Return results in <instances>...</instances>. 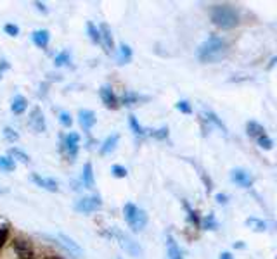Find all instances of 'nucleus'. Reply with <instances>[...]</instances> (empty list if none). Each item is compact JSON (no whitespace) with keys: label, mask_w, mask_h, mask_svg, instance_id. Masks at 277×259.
Returning a JSON list of instances; mask_svg holds the SVG:
<instances>
[{"label":"nucleus","mask_w":277,"mask_h":259,"mask_svg":"<svg viewBox=\"0 0 277 259\" xmlns=\"http://www.w3.org/2000/svg\"><path fill=\"white\" fill-rule=\"evenodd\" d=\"M227 42L220 36L213 35L198 47V59L201 63H217L227 56Z\"/></svg>","instance_id":"nucleus-1"},{"label":"nucleus","mask_w":277,"mask_h":259,"mask_svg":"<svg viewBox=\"0 0 277 259\" xmlns=\"http://www.w3.org/2000/svg\"><path fill=\"white\" fill-rule=\"evenodd\" d=\"M211 21L222 30H232L239 25V12L232 5H213L211 9Z\"/></svg>","instance_id":"nucleus-2"},{"label":"nucleus","mask_w":277,"mask_h":259,"mask_svg":"<svg viewBox=\"0 0 277 259\" xmlns=\"http://www.w3.org/2000/svg\"><path fill=\"white\" fill-rule=\"evenodd\" d=\"M123 214H125V220H127L128 227H130L134 231H140V230L146 228V225H147L146 211L140 209V207H137L135 204H132V202L125 204Z\"/></svg>","instance_id":"nucleus-3"},{"label":"nucleus","mask_w":277,"mask_h":259,"mask_svg":"<svg viewBox=\"0 0 277 259\" xmlns=\"http://www.w3.org/2000/svg\"><path fill=\"white\" fill-rule=\"evenodd\" d=\"M109 237L116 238V240L120 242L121 249H123L127 254H130L132 258H140V256H142V247L138 245V242H135L134 238L128 233H125V231L118 230V228H111Z\"/></svg>","instance_id":"nucleus-4"},{"label":"nucleus","mask_w":277,"mask_h":259,"mask_svg":"<svg viewBox=\"0 0 277 259\" xmlns=\"http://www.w3.org/2000/svg\"><path fill=\"white\" fill-rule=\"evenodd\" d=\"M101 207H103V200H101L99 195H87L75 202V211L83 213V214L94 213V211L101 209Z\"/></svg>","instance_id":"nucleus-5"},{"label":"nucleus","mask_w":277,"mask_h":259,"mask_svg":"<svg viewBox=\"0 0 277 259\" xmlns=\"http://www.w3.org/2000/svg\"><path fill=\"white\" fill-rule=\"evenodd\" d=\"M57 245L64 247L69 254L76 256V258H80V256L83 254V249L78 245V242H75L69 235H66V233H57Z\"/></svg>","instance_id":"nucleus-6"},{"label":"nucleus","mask_w":277,"mask_h":259,"mask_svg":"<svg viewBox=\"0 0 277 259\" xmlns=\"http://www.w3.org/2000/svg\"><path fill=\"white\" fill-rule=\"evenodd\" d=\"M28 125L35 130L36 133H42V131H45L47 123H45V118H43L42 109H40V107H33L32 109V114H30Z\"/></svg>","instance_id":"nucleus-7"},{"label":"nucleus","mask_w":277,"mask_h":259,"mask_svg":"<svg viewBox=\"0 0 277 259\" xmlns=\"http://www.w3.org/2000/svg\"><path fill=\"white\" fill-rule=\"evenodd\" d=\"M64 149H66L68 156L71 159H75L78 156V149H80V135L71 131L64 137Z\"/></svg>","instance_id":"nucleus-8"},{"label":"nucleus","mask_w":277,"mask_h":259,"mask_svg":"<svg viewBox=\"0 0 277 259\" xmlns=\"http://www.w3.org/2000/svg\"><path fill=\"white\" fill-rule=\"evenodd\" d=\"M231 180L234 183H238V185L244 187V189H249V187L253 185V176L242 168L232 169V171H231Z\"/></svg>","instance_id":"nucleus-9"},{"label":"nucleus","mask_w":277,"mask_h":259,"mask_svg":"<svg viewBox=\"0 0 277 259\" xmlns=\"http://www.w3.org/2000/svg\"><path fill=\"white\" fill-rule=\"evenodd\" d=\"M32 182L35 183L36 187H40V189H43V190H49V192H57V190H59V183H57V180L45 178V176L36 175V173L32 175Z\"/></svg>","instance_id":"nucleus-10"},{"label":"nucleus","mask_w":277,"mask_h":259,"mask_svg":"<svg viewBox=\"0 0 277 259\" xmlns=\"http://www.w3.org/2000/svg\"><path fill=\"white\" fill-rule=\"evenodd\" d=\"M99 33H101V43L104 45L106 52H111V50L114 49V40H113V33H111L109 26H107L106 23H103V25L99 26Z\"/></svg>","instance_id":"nucleus-11"},{"label":"nucleus","mask_w":277,"mask_h":259,"mask_svg":"<svg viewBox=\"0 0 277 259\" xmlns=\"http://www.w3.org/2000/svg\"><path fill=\"white\" fill-rule=\"evenodd\" d=\"M101 98H103V102H104V105H106V107H111V109L118 107V97L114 95L113 88H111L109 85H104V87H101Z\"/></svg>","instance_id":"nucleus-12"},{"label":"nucleus","mask_w":277,"mask_h":259,"mask_svg":"<svg viewBox=\"0 0 277 259\" xmlns=\"http://www.w3.org/2000/svg\"><path fill=\"white\" fill-rule=\"evenodd\" d=\"M78 121H80V126H82L85 131H89V130L96 125V114H94V111L83 109V111L78 112Z\"/></svg>","instance_id":"nucleus-13"},{"label":"nucleus","mask_w":277,"mask_h":259,"mask_svg":"<svg viewBox=\"0 0 277 259\" xmlns=\"http://www.w3.org/2000/svg\"><path fill=\"white\" fill-rule=\"evenodd\" d=\"M167 254H168V259H184L177 240H175L172 235H167Z\"/></svg>","instance_id":"nucleus-14"},{"label":"nucleus","mask_w":277,"mask_h":259,"mask_svg":"<svg viewBox=\"0 0 277 259\" xmlns=\"http://www.w3.org/2000/svg\"><path fill=\"white\" fill-rule=\"evenodd\" d=\"M203 118H205L208 123H211V125H215L218 130H222V133H224V135L229 133V131H227V126H225L224 123H222V119L218 118V116L215 114L213 111H210V109H203Z\"/></svg>","instance_id":"nucleus-15"},{"label":"nucleus","mask_w":277,"mask_h":259,"mask_svg":"<svg viewBox=\"0 0 277 259\" xmlns=\"http://www.w3.org/2000/svg\"><path fill=\"white\" fill-rule=\"evenodd\" d=\"M32 40H33V43H35L36 47H40V49H45V47L49 45L50 33L47 32V30H36V32H33Z\"/></svg>","instance_id":"nucleus-16"},{"label":"nucleus","mask_w":277,"mask_h":259,"mask_svg":"<svg viewBox=\"0 0 277 259\" xmlns=\"http://www.w3.org/2000/svg\"><path fill=\"white\" fill-rule=\"evenodd\" d=\"M82 183H83V187H87V189H94V185H96V180H94V168H92V162H85V166H83V171H82Z\"/></svg>","instance_id":"nucleus-17"},{"label":"nucleus","mask_w":277,"mask_h":259,"mask_svg":"<svg viewBox=\"0 0 277 259\" xmlns=\"http://www.w3.org/2000/svg\"><path fill=\"white\" fill-rule=\"evenodd\" d=\"M118 140H120V137H118L116 133H113V135H109V137L106 138V140L103 142V145H101V154L103 156H107V154H111V152L116 149V145H118Z\"/></svg>","instance_id":"nucleus-18"},{"label":"nucleus","mask_w":277,"mask_h":259,"mask_svg":"<svg viewBox=\"0 0 277 259\" xmlns=\"http://www.w3.org/2000/svg\"><path fill=\"white\" fill-rule=\"evenodd\" d=\"M26 107H28V102H26V98L23 97V95H16V97L12 98L11 111L14 112V114H23V112L26 111Z\"/></svg>","instance_id":"nucleus-19"},{"label":"nucleus","mask_w":277,"mask_h":259,"mask_svg":"<svg viewBox=\"0 0 277 259\" xmlns=\"http://www.w3.org/2000/svg\"><path fill=\"white\" fill-rule=\"evenodd\" d=\"M246 130H248V135L249 137H262V135H265V128H263L260 123L256 121H248V125H246Z\"/></svg>","instance_id":"nucleus-20"},{"label":"nucleus","mask_w":277,"mask_h":259,"mask_svg":"<svg viewBox=\"0 0 277 259\" xmlns=\"http://www.w3.org/2000/svg\"><path fill=\"white\" fill-rule=\"evenodd\" d=\"M132 61V49L127 43H121L118 49V63L120 64H128Z\"/></svg>","instance_id":"nucleus-21"},{"label":"nucleus","mask_w":277,"mask_h":259,"mask_svg":"<svg viewBox=\"0 0 277 259\" xmlns=\"http://www.w3.org/2000/svg\"><path fill=\"white\" fill-rule=\"evenodd\" d=\"M246 225L255 231H265L267 228H269V223L263 220H258V218H248V220H246Z\"/></svg>","instance_id":"nucleus-22"},{"label":"nucleus","mask_w":277,"mask_h":259,"mask_svg":"<svg viewBox=\"0 0 277 259\" xmlns=\"http://www.w3.org/2000/svg\"><path fill=\"white\" fill-rule=\"evenodd\" d=\"M128 125H130L132 131H134L137 137H144V135H146V130H144V126L137 121V118H135L134 114L128 116Z\"/></svg>","instance_id":"nucleus-23"},{"label":"nucleus","mask_w":277,"mask_h":259,"mask_svg":"<svg viewBox=\"0 0 277 259\" xmlns=\"http://www.w3.org/2000/svg\"><path fill=\"white\" fill-rule=\"evenodd\" d=\"M182 204H184V209L187 211L189 220H191V223L194 225V227H201V218H199V216H198V213H196V211L192 209L191 206H189L187 200H182Z\"/></svg>","instance_id":"nucleus-24"},{"label":"nucleus","mask_w":277,"mask_h":259,"mask_svg":"<svg viewBox=\"0 0 277 259\" xmlns=\"http://www.w3.org/2000/svg\"><path fill=\"white\" fill-rule=\"evenodd\" d=\"M9 158L18 159L19 162H28L30 161V156L26 154V152H23L21 149H18V147H12L11 151H9Z\"/></svg>","instance_id":"nucleus-25"},{"label":"nucleus","mask_w":277,"mask_h":259,"mask_svg":"<svg viewBox=\"0 0 277 259\" xmlns=\"http://www.w3.org/2000/svg\"><path fill=\"white\" fill-rule=\"evenodd\" d=\"M138 100H140V95L135 94V92H125V94L121 95V104H125V105L137 104Z\"/></svg>","instance_id":"nucleus-26"},{"label":"nucleus","mask_w":277,"mask_h":259,"mask_svg":"<svg viewBox=\"0 0 277 259\" xmlns=\"http://www.w3.org/2000/svg\"><path fill=\"white\" fill-rule=\"evenodd\" d=\"M16 168V161L9 156H0V169L2 171H12Z\"/></svg>","instance_id":"nucleus-27"},{"label":"nucleus","mask_w":277,"mask_h":259,"mask_svg":"<svg viewBox=\"0 0 277 259\" xmlns=\"http://www.w3.org/2000/svg\"><path fill=\"white\" fill-rule=\"evenodd\" d=\"M69 61H71V54L68 52V50H63V52H59L54 57V64L56 66H66Z\"/></svg>","instance_id":"nucleus-28"},{"label":"nucleus","mask_w":277,"mask_h":259,"mask_svg":"<svg viewBox=\"0 0 277 259\" xmlns=\"http://www.w3.org/2000/svg\"><path fill=\"white\" fill-rule=\"evenodd\" d=\"M87 32H89V36L94 43H101V33L99 28H97L94 23H87Z\"/></svg>","instance_id":"nucleus-29"},{"label":"nucleus","mask_w":277,"mask_h":259,"mask_svg":"<svg viewBox=\"0 0 277 259\" xmlns=\"http://www.w3.org/2000/svg\"><path fill=\"white\" fill-rule=\"evenodd\" d=\"M201 225H203V228H205V230H217V228H218V221H217V218H215L213 214H208V216L201 221Z\"/></svg>","instance_id":"nucleus-30"},{"label":"nucleus","mask_w":277,"mask_h":259,"mask_svg":"<svg viewBox=\"0 0 277 259\" xmlns=\"http://www.w3.org/2000/svg\"><path fill=\"white\" fill-rule=\"evenodd\" d=\"M256 142H258L260 147L265 149V151H270V149L274 147V140H272V138H270L267 133H265V135H262V137L256 138Z\"/></svg>","instance_id":"nucleus-31"},{"label":"nucleus","mask_w":277,"mask_h":259,"mask_svg":"<svg viewBox=\"0 0 277 259\" xmlns=\"http://www.w3.org/2000/svg\"><path fill=\"white\" fill-rule=\"evenodd\" d=\"M4 138L7 142H11V144H14V142L19 140V133L16 131V130H12V128H9V126H5V128H4Z\"/></svg>","instance_id":"nucleus-32"},{"label":"nucleus","mask_w":277,"mask_h":259,"mask_svg":"<svg viewBox=\"0 0 277 259\" xmlns=\"http://www.w3.org/2000/svg\"><path fill=\"white\" fill-rule=\"evenodd\" d=\"M151 137L156 138V140H165V138H168V128L167 126H163V128H158V130H151Z\"/></svg>","instance_id":"nucleus-33"},{"label":"nucleus","mask_w":277,"mask_h":259,"mask_svg":"<svg viewBox=\"0 0 277 259\" xmlns=\"http://www.w3.org/2000/svg\"><path fill=\"white\" fill-rule=\"evenodd\" d=\"M59 123L64 126V128H69V126L73 125V118H71V114H69V112H68V111H61V112H59Z\"/></svg>","instance_id":"nucleus-34"},{"label":"nucleus","mask_w":277,"mask_h":259,"mask_svg":"<svg viewBox=\"0 0 277 259\" xmlns=\"http://www.w3.org/2000/svg\"><path fill=\"white\" fill-rule=\"evenodd\" d=\"M111 173H113L116 178H125V176L128 175L127 168H125V166H121V164H114L113 168H111Z\"/></svg>","instance_id":"nucleus-35"},{"label":"nucleus","mask_w":277,"mask_h":259,"mask_svg":"<svg viewBox=\"0 0 277 259\" xmlns=\"http://www.w3.org/2000/svg\"><path fill=\"white\" fill-rule=\"evenodd\" d=\"M177 109L180 112H184V114H191V112H192V107H191V104H189L187 100H178L177 102Z\"/></svg>","instance_id":"nucleus-36"},{"label":"nucleus","mask_w":277,"mask_h":259,"mask_svg":"<svg viewBox=\"0 0 277 259\" xmlns=\"http://www.w3.org/2000/svg\"><path fill=\"white\" fill-rule=\"evenodd\" d=\"M4 32L11 36H18L19 35V26L12 25V23H7V25L4 26Z\"/></svg>","instance_id":"nucleus-37"},{"label":"nucleus","mask_w":277,"mask_h":259,"mask_svg":"<svg viewBox=\"0 0 277 259\" xmlns=\"http://www.w3.org/2000/svg\"><path fill=\"white\" fill-rule=\"evenodd\" d=\"M7 235H9V228L5 225H0V249H2L4 242L7 240Z\"/></svg>","instance_id":"nucleus-38"},{"label":"nucleus","mask_w":277,"mask_h":259,"mask_svg":"<svg viewBox=\"0 0 277 259\" xmlns=\"http://www.w3.org/2000/svg\"><path fill=\"white\" fill-rule=\"evenodd\" d=\"M215 199H217L218 204H227L229 202V197L225 195V194H217V195H215Z\"/></svg>","instance_id":"nucleus-39"},{"label":"nucleus","mask_w":277,"mask_h":259,"mask_svg":"<svg viewBox=\"0 0 277 259\" xmlns=\"http://www.w3.org/2000/svg\"><path fill=\"white\" fill-rule=\"evenodd\" d=\"M35 7L38 9L40 12H43V14H47V11H49V9L45 7V4H42V2H35Z\"/></svg>","instance_id":"nucleus-40"},{"label":"nucleus","mask_w":277,"mask_h":259,"mask_svg":"<svg viewBox=\"0 0 277 259\" xmlns=\"http://www.w3.org/2000/svg\"><path fill=\"white\" fill-rule=\"evenodd\" d=\"M218 259H234V256H232L231 252H222Z\"/></svg>","instance_id":"nucleus-41"},{"label":"nucleus","mask_w":277,"mask_h":259,"mask_svg":"<svg viewBox=\"0 0 277 259\" xmlns=\"http://www.w3.org/2000/svg\"><path fill=\"white\" fill-rule=\"evenodd\" d=\"M234 247L236 249H244V244H242V242H238V244H234Z\"/></svg>","instance_id":"nucleus-42"},{"label":"nucleus","mask_w":277,"mask_h":259,"mask_svg":"<svg viewBox=\"0 0 277 259\" xmlns=\"http://www.w3.org/2000/svg\"><path fill=\"white\" fill-rule=\"evenodd\" d=\"M274 64H276V57H272V59H270V63H269V69L274 66Z\"/></svg>","instance_id":"nucleus-43"},{"label":"nucleus","mask_w":277,"mask_h":259,"mask_svg":"<svg viewBox=\"0 0 277 259\" xmlns=\"http://www.w3.org/2000/svg\"><path fill=\"white\" fill-rule=\"evenodd\" d=\"M0 192H2V189H0Z\"/></svg>","instance_id":"nucleus-44"},{"label":"nucleus","mask_w":277,"mask_h":259,"mask_svg":"<svg viewBox=\"0 0 277 259\" xmlns=\"http://www.w3.org/2000/svg\"><path fill=\"white\" fill-rule=\"evenodd\" d=\"M118 259H120V258H118Z\"/></svg>","instance_id":"nucleus-45"}]
</instances>
